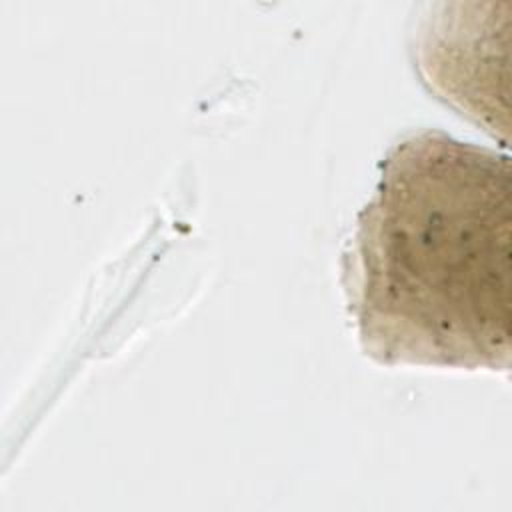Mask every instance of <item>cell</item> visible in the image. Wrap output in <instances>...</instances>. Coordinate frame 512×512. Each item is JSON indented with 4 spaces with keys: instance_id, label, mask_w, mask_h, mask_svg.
<instances>
[{
    "instance_id": "6da1fadb",
    "label": "cell",
    "mask_w": 512,
    "mask_h": 512,
    "mask_svg": "<svg viewBox=\"0 0 512 512\" xmlns=\"http://www.w3.org/2000/svg\"><path fill=\"white\" fill-rule=\"evenodd\" d=\"M342 258L358 340L384 366L510 368V158L438 130L394 144Z\"/></svg>"
}]
</instances>
